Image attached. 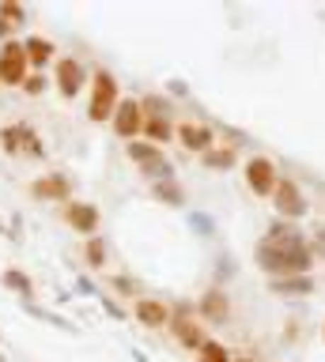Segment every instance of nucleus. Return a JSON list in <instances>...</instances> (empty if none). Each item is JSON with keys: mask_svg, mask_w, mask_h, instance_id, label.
Masks as SVG:
<instances>
[{"mask_svg": "<svg viewBox=\"0 0 325 362\" xmlns=\"http://www.w3.org/2000/svg\"><path fill=\"white\" fill-rule=\"evenodd\" d=\"M257 260H261V268L273 272V276H284V279L287 276H302V272L310 268V245H307V238H302L299 230L276 226V230L257 245Z\"/></svg>", "mask_w": 325, "mask_h": 362, "instance_id": "1", "label": "nucleus"}, {"mask_svg": "<svg viewBox=\"0 0 325 362\" xmlns=\"http://www.w3.org/2000/svg\"><path fill=\"white\" fill-rule=\"evenodd\" d=\"M118 79L103 72L98 68L95 79H91V106H87V117H91L95 124H103V121H114V110H118Z\"/></svg>", "mask_w": 325, "mask_h": 362, "instance_id": "2", "label": "nucleus"}, {"mask_svg": "<svg viewBox=\"0 0 325 362\" xmlns=\"http://www.w3.org/2000/svg\"><path fill=\"white\" fill-rule=\"evenodd\" d=\"M27 76H30V61H27L23 42H4L0 45V83L23 87Z\"/></svg>", "mask_w": 325, "mask_h": 362, "instance_id": "3", "label": "nucleus"}, {"mask_svg": "<svg viewBox=\"0 0 325 362\" xmlns=\"http://www.w3.org/2000/svg\"><path fill=\"white\" fill-rule=\"evenodd\" d=\"M0 147H4L8 155H30V158L46 155V147H42L38 132L30 129V124H12V129H4L0 132Z\"/></svg>", "mask_w": 325, "mask_h": 362, "instance_id": "4", "label": "nucleus"}, {"mask_svg": "<svg viewBox=\"0 0 325 362\" xmlns=\"http://www.w3.org/2000/svg\"><path fill=\"white\" fill-rule=\"evenodd\" d=\"M129 158L144 170V174H152V177H159V181L174 177L171 163H166V158L155 151V144H137V140H132V144H129Z\"/></svg>", "mask_w": 325, "mask_h": 362, "instance_id": "5", "label": "nucleus"}, {"mask_svg": "<svg viewBox=\"0 0 325 362\" xmlns=\"http://www.w3.org/2000/svg\"><path fill=\"white\" fill-rule=\"evenodd\" d=\"M273 204H276V211L284 215V219H302L307 215V200H302V192L295 181H276V189H273Z\"/></svg>", "mask_w": 325, "mask_h": 362, "instance_id": "6", "label": "nucleus"}, {"mask_svg": "<svg viewBox=\"0 0 325 362\" xmlns=\"http://www.w3.org/2000/svg\"><path fill=\"white\" fill-rule=\"evenodd\" d=\"M114 132L121 136V140H129L132 144V136L144 132V110H140V102H132V98H121L118 102V110H114Z\"/></svg>", "mask_w": 325, "mask_h": 362, "instance_id": "7", "label": "nucleus"}, {"mask_svg": "<svg viewBox=\"0 0 325 362\" xmlns=\"http://www.w3.org/2000/svg\"><path fill=\"white\" fill-rule=\"evenodd\" d=\"M246 185H250L257 197H273L276 189V166L268 158H250L246 163Z\"/></svg>", "mask_w": 325, "mask_h": 362, "instance_id": "8", "label": "nucleus"}, {"mask_svg": "<svg viewBox=\"0 0 325 362\" xmlns=\"http://www.w3.org/2000/svg\"><path fill=\"white\" fill-rule=\"evenodd\" d=\"M171 328H174V336H178V344H182V347H205V328H200L197 321H193V317H189V310H178L174 313V321H171Z\"/></svg>", "mask_w": 325, "mask_h": 362, "instance_id": "9", "label": "nucleus"}, {"mask_svg": "<svg viewBox=\"0 0 325 362\" xmlns=\"http://www.w3.org/2000/svg\"><path fill=\"white\" fill-rule=\"evenodd\" d=\"M69 192H72V185L64 174H42L35 185H30V197L35 200H69Z\"/></svg>", "mask_w": 325, "mask_h": 362, "instance_id": "10", "label": "nucleus"}, {"mask_svg": "<svg viewBox=\"0 0 325 362\" xmlns=\"http://www.w3.org/2000/svg\"><path fill=\"white\" fill-rule=\"evenodd\" d=\"M64 219H69V226H72V230H80V234H95L98 230V208H95V204L72 200L69 208H64Z\"/></svg>", "mask_w": 325, "mask_h": 362, "instance_id": "11", "label": "nucleus"}, {"mask_svg": "<svg viewBox=\"0 0 325 362\" xmlns=\"http://www.w3.org/2000/svg\"><path fill=\"white\" fill-rule=\"evenodd\" d=\"M57 87H61L64 98L80 95V87H84V64L72 61V57H64V61L57 64Z\"/></svg>", "mask_w": 325, "mask_h": 362, "instance_id": "12", "label": "nucleus"}, {"mask_svg": "<svg viewBox=\"0 0 325 362\" xmlns=\"http://www.w3.org/2000/svg\"><path fill=\"white\" fill-rule=\"evenodd\" d=\"M132 313H137V321L148 325V328L171 325V305H163V302H155V298H140L137 305H132Z\"/></svg>", "mask_w": 325, "mask_h": 362, "instance_id": "13", "label": "nucleus"}, {"mask_svg": "<svg viewBox=\"0 0 325 362\" xmlns=\"http://www.w3.org/2000/svg\"><path fill=\"white\" fill-rule=\"evenodd\" d=\"M227 313H231V302H227V294L223 291H208L205 298H200V317L212 325H223L227 321Z\"/></svg>", "mask_w": 325, "mask_h": 362, "instance_id": "14", "label": "nucleus"}, {"mask_svg": "<svg viewBox=\"0 0 325 362\" xmlns=\"http://www.w3.org/2000/svg\"><path fill=\"white\" fill-rule=\"evenodd\" d=\"M178 140H182L189 151H208V147H212V129H208V124H193V121L178 124Z\"/></svg>", "mask_w": 325, "mask_h": 362, "instance_id": "15", "label": "nucleus"}, {"mask_svg": "<svg viewBox=\"0 0 325 362\" xmlns=\"http://www.w3.org/2000/svg\"><path fill=\"white\" fill-rule=\"evenodd\" d=\"M23 49H27L30 68H35V72H42V64H50V57H53V42H46V38H27Z\"/></svg>", "mask_w": 325, "mask_h": 362, "instance_id": "16", "label": "nucleus"}, {"mask_svg": "<svg viewBox=\"0 0 325 362\" xmlns=\"http://www.w3.org/2000/svg\"><path fill=\"white\" fill-rule=\"evenodd\" d=\"M144 136H148L152 144H166V140H171V121H166L163 113H152V117H144Z\"/></svg>", "mask_w": 325, "mask_h": 362, "instance_id": "17", "label": "nucleus"}, {"mask_svg": "<svg viewBox=\"0 0 325 362\" xmlns=\"http://www.w3.org/2000/svg\"><path fill=\"white\" fill-rule=\"evenodd\" d=\"M155 200H163V204H182L186 200V192L178 189V181L174 177H166V181H155Z\"/></svg>", "mask_w": 325, "mask_h": 362, "instance_id": "18", "label": "nucleus"}, {"mask_svg": "<svg viewBox=\"0 0 325 362\" xmlns=\"http://www.w3.org/2000/svg\"><path fill=\"white\" fill-rule=\"evenodd\" d=\"M197 362H231V351L219 339H205V347L197 351Z\"/></svg>", "mask_w": 325, "mask_h": 362, "instance_id": "19", "label": "nucleus"}, {"mask_svg": "<svg viewBox=\"0 0 325 362\" xmlns=\"http://www.w3.org/2000/svg\"><path fill=\"white\" fill-rule=\"evenodd\" d=\"M314 287V283L307 276H299V279H273V291L276 294H307Z\"/></svg>", "mask_w": 325, "mask_h": 362, "instance_id": "20", "label": "nucleus"}, {"mask_svg": "<svg viewBox=\"0 0 325 362\" xmlns=\"http://www.w3.org/2000/svg\"><path fill=\"white\" fill-rule=\"evenodd\" d=\"M4 287H12V291H19V294H30V279H27L19 268H8V272H4Z\"/></svg>", "mask_w": 325, "mask_h": 362, "instance_id": "21", "label": "nucleus"}, {"mask_svg": "<svg viewBox=\"0 0 325 362\" xmlns=\"http://www.w3.org/2000/svg\"><path fill=\"white\" fill-rule=\"evenodd\" d=\"M205 163L216 166V170H227V166H234V151H216V147H208V151H205Z\"/></svg>", "mask_w": 325, "mask_h": 362, "instance_id": "22", "label": "nucleus"}, {"mask_svg": "<svg viewBox=\"0 0 325 362\" xmlns=\"http://www.w3.org/2000/svg\"><path fill=\"white\" fill-rule=\"evenodd\" d=\"M103 260H106V245L98 242V238H91V242H87V264H91V268H103Z\"/></svg>", "mask_w": 325, "mask_h": 362, "instance_id": "23", "label": "nucleus"}, {"mask_svg": "<svg viewBox=\"0 0 325 362\" xmlns=\"http://www.w3.org/2000/svg\"><path fill=\"white\" fill-rule=\"evenodd\" d=\"M23 90H27L30 98H38L42 90H46V76H42V72H30V76L23 79Z\"/></svg>", "mask_w": 325, "mask_h": 362, "instance_id": "24", "label": "nucleus"}, {"mask_svg": "<svg viewBox=\"0 0 325 362\" xmlns=\"http://www.w3.org/2000/svg\"><path fill=\"white\" fill-rule=\"evenodd\" d=\"M0 19L4 23H23V8L19 4H0Z\"/></svg>", "mask_w": 325, "mask_h": 362, "instance_id": "25", "label": "nucleus"}, {"mask_svg": "<svg viewBox=\"0 0 325 362\" xmlns=\"http://www.w3.org/2000/svg\"><path fill=\"white\" fill-rule=\"evenodd\" d=\"M166 87H171V90H174V95H186V90H189V87L182 83V79H171V83H166Z\"/></svg>", "mask_w": 325, "mask_h": 362, "instance_id": "26", "label": "nucleus"}, {"mask_svg": "<svg viewBox=\"0 0 325 362\" xmlns=\"http://www.w3.org/2000/svg\"><path fill=\"white\" fill-rule=\"evenodd\" d=\"M4 34H8V23H4V19H0V38H4Z\"/></svg>", "mask_w": 325, "mask_h": 362, "instance_id": "27", "label": "nucleus"}, {"mask_svg": "<svg viewBox=\"0 0 325 362\" xmlns=\"http://www.w3.org/2000/svg\"><path fill=\"white\" fill-rule=\"evenodd\" d=\"M231 362H253V358H231Z\"/></svg>", "mask_w": 325, "mask_h": 362, "instance_id": "28", "label": "nucleus"}, {"mask_svg": "<svg viewBox=\"0 0 325 362\" xmlns=\"http://www.w3.org/2000/svg\"><path fill=\"white\" fill-rule=\"evenodd\" d=\"M0 230H4V226H0Z\"/></svg>", "mask_w": 325, "mask_h": 362, "instance_id": "29", "label": "nucleus"}]
</instances>
